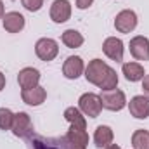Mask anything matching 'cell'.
Masks as SVG:
<instances>
[{"label":"cell","mask_w":149,"mask_h":149,"mask_svg":"<svg viewBox=\"0 0 149 149\" xmlns=\"http://www.w3.org/2000/svg\"><path fill=\"white\" fill-rule=\"evenodd\" d=\"M3 87H5V76L2 74V71H0V92L3 90Z\"/></svg>","instance_id":"obj_26"},{"label":"cell","mask_w":149,"mask_h":149,"mask_svg":"<svg viewBox=\"0 0 149 149\" xmlns=\"http://www.w3.org/2000/svg\"><path fill=\"white\" fill-rule=\"evenodd\" d=\"M10 130H12V134H14L16 137H21V139L31 137V134H33V123H31L30 114H28V113H23V111L16 113Z\"/></svg>","instance_id":"obj_4"},{"label":"cell","mask_w":149,"mask_h":149,"mask_svg":"<svg viewBox=\"0 0 149 149\" xmlns=\"http://www.w3.org/2000/svg\"><path fill=\"white\" fill-rule=\"evenodd\" d=\"M128 109L130 114L134 118H139V120H146L149 116V99L144 95H135L132 97V101L128 102Z\"/></svg>","instance_id":"obj_12"},{"label":"cell","mask_w":149,"mask_h":149,"mask_svg":"<svg viewBox=\"0 0 149 149\" xmlns=\"http://www.w3.org/2000/svg\"><path fill=\"white\" fill-rule=\"evenodd\" d=\"M106 149H121V148H120L118 144H109V146H108Z\"/></svg>","instance_id":"obj_27"},{"label":"cell","mask_w":149,"mask_h":149,"mask_svg":"<svg viewBox=\"0 0 149 149\" xmlns=\"http://www.w3.org/2000/svg\"><path fill=\"white\" fill-rule=\"evenodd\" d=\"M102 50L113 61H116V63L123 61V42L120 38H116V37L106 38L104 43H102Z\"/></svg>","instance_id":"obj_10"},{"label":"cell","mask_w":149,"mask_h":149,"mask_svg":"<svg viewBox=\"0 0 149 149\" xmlns=\"http://www.w3.org/2000/svg\"><path fill=\"white\" fill-rule=\"evenodd\" d=\"M64 118L73 125V127H80V128H87V121H85V116L83 113L80 111L78 108H68L64 111Z\"/></svg>","instance_id":"obj_20"},{"label":"cell","mask_w":149,"mask_h":149,"mask_svg":"<svg viewBox=\"0 0 149 149\" xmlns=\"http://www.w3.org/2000/svg\"><path fill=\"white\" fill-rule=\"evenodd\" d=\"M3 30L9 33H19L24 28V16L19 12H7L3 14Z\"/></svg>","instance_id":"obj_14"},{"label":"cell","mask_w":149,"mask_h":149,"mask_svg":"<svg viewBox=\"0 0 149 149\" xmlns=\"http://www.w3.org/2000/svg\"><path fill=\"white\" fill-rule=\"evenodd\" d=\"M94 3V0H76V7L78 9H88Z\"/></svg>","instance_id":"obj_24"},{"label":"cell","mask_w":149,"mask_h":149,"mask_svg":"<svg viewBox=\"0 0 149 149\" xmlns=\"http://www.w3.org/2000/svg\"><path fill=\"white\" fill-rule=\"evenodd\" d=\"M30 146H31V149H78L66 139V135L64 137L33 135V137H30Z\"/></svg>","instance_id":"obj_2"},{"label":"cell","mask_w":149,"mask_h":149,"mask_svg":"<svg viewBox=\"0 0 149 149\" xmlns=\"http://www.w3.org/2000/svg\"><path fill=\"white\" fill-rule=\"evenodd\" d=\"M17 81L23 90L35 88V87H38V81H40V71L35 68H24L17 74Z\"/></svg>","instance_id":"obj_13"},{"label":"cell","mask_w":149,"mask_h":149,"mask_svg":"<svg viewBox=\"0 0 149 149\" xmlns=\"http://www.w3.org/2000/svg\"><path fill=\"white\" fill-rule=\"evenodd\" d=\"M94 142L97 148H108L109 144H113V130L106 125H99L95 128V134H94Z\"/></svg>","instance_id":"obj_17"},{"label":"cell","mask_w":149,"mask_h":149,"mask_svg":"<svg viewBox=\"0 0 149 149\" xmlns=\"http://www.w3.org/2000/svg\"><path fill=\"white\" fill-rule=\"evenodd\" d=\"M142 90H144L146 95H149V74H146L142 78Z\"/></svg>","instance_id":"obj_25"},{"label":"cell","mask_w":149,"mask_h":149,"mask_svg":"<svg viewBox=\"0 0 149 149\" xmlns=\"http://www.w3.org/2000/svg\"><path fill=\"white\" fill-rule=\"evenodd\" d=\"M63 43L66 45V47H70V49H78V47H81L83 45V35L80 33V31H76V30H66L64 33H63Z\"/></svg>","instance_id":"obj_19"},{"label":"cell","mask_w":149,"mask_h":149,"mask_svg":"<svg viewBox=\"0 0 149 149\" xmlns=\"http://www.w3.org/2000/svg\"><path fill=\"white\" fill-rule=\"evenodd\" d=\"M14 121V113L7 108H0V130H10Z\"/></svg>","instance_id":"obj_22"},{"label":"cell","mask_w":149,"mask_h":149,"mask_svg":"<svg viewBox=\"0 0 149 149\" xmlns=\"http://www.w3.org/2000/svg\"><path fill=\"white\" fill-rule=\"evenodd\" d=\"M130 54L137 61H148L149 59V40L142 35L134 37L130 40Z\"/></svg>","instance_id":"obj_11"},{"label":"cell","mask_w":149,"mask_h":149,"mask_svg":"<svg viewBox=\"0 0 149 149\" xmlns=\"http://www.w3.org/2000/svg\"><path fill=\"white\" fill-rule=\"evenodd\" d=\"M137 26V14L130 9H125L121 12H118L116 19H114V28L120 33H130L134 31Z\"/></svg>","instance_id":"obj_7"},{"label":"cell","mask_w":149,"mask_h":149,"mask_svg":"<svg viewBox=\"0 0 149 149\" xmlns=\"http://www.w3.org/2000/svg\"><path fill=\"white\" fill-rule=\"evenodd\" d=\"M71 17V3L68 0H54L50 5V19L54 23H66Z\"/></svg>","instance_id":"obj_8"},{"label":"cell","mask_w":149,"mask_h":149,"mask_svg":"<svg viewBox=\"0 0 149 149\" xmlns=\"http://www.w3.org/2000/svg\"><path fill=\"white\" fill-rule=\"evenodd\" d=\"M123 74L128 81H139L144 78V68L139 63H125L123 64Z\"/></svg>","instance_id":"obj_18"},{"label":"cell","mask_w":149,"mask_h":149,"mask_svg":"<svg viewBox=\"0 0 149 149\" xmlns=\"http://www.w3.org/2000/svg\"><path fill=\"white\" fill-rule=\"evenodd\" d=\"M35 52H37L38 59L49 63V61L56 59V56L59 54V45L52 38H40L35 45Z\"/></svg>","instance_id":"obj_6"},{"label":"cell","mask_w":149,"mask_h":149,"mask_svg":"<svg viewBox=\"0 0 149 149\" xmlns=\"http://www.w3.org/2000/svg\"><path fill=\"white\" fill-rule=\"evenodd\" d=\"M45 97H47V92H45V88L43 87H35V88H26V90H23L21 92V99L26 102V104H30V106H40L43 101H45Z\"/></svg>","instance_id":"obj_15"},{"label":"cell","mask_w":149,"mask_h":149,"mask_svg":"<svg viewBox=\"0 0 149 149\" xmlns=\"http://www.w3.org/2000/svg\"><path fill=\"white\" fill-rule=\"evenodd\" d=\"M23 5H24V9H28L30 12H37V10L42 9L43 0H23Z\"/></svg>","instance_id":"obj_23"},{"label":"cell","mask_w":149,"mask_h":149,"mask_svg":"<svg viewBox=\"0 0 149 149\" xmlns=\"http://www.w3.org/2000/svg\"><path fill=\"white\" fill-rule=\"evenodd\" d=\"M78 109L90 116V118H97L101 111H102V102H101V97L97 94H92V92H87L80 97L78 101Z\"/></svg>","instance_id":"obj_3"},{"label":"cell","mask_w":149,"mask_h":149,"mask_svg":"<svg viewBox=\"0 0 149 149\" xmlns=\"http://www.w3.org/2000/svg\"><path fill=\"white\" fill-rule=\"evenodd\" d=\"M85 78L92 85L102 88V90H113L118 85V74L111 66H108L101 59H92L88 66L85 68Z\"/></svg>","instance_id":"obj_1"},{"label":"cell","mask_w":149,"mask_h":149,"mask_svg":"<svg viewBox=\"0 0 149 149\" xmlns=\"http://www.w3.org/2000/svg\"><path fill=\"white\" fill-rule=\"evenodd\" d=\"M101 102H102V108L109 109V111H121L127 104V99H125V94L118 88H113V90H104L101 95Z\"/></svg>","instance_id":"obj_5"},{"label":"cell","mask_w":149,"mask_h":149,"mask_svg":"<svg viewBox=\"0 0 149 149\" xmlns=\"http://www.w3.org/2000/svg\"><path fill=\"white\" fill-rule=\"evenodd\" d=\"M83 70H85V64H83V59L80 56H70L63 64V74L68 80H76L83 73Z\"/></svg>","instance_id":"obj_9"},{"label":"cell","mask_w":149,"mask_h":149,"mask_svg":"<svg viewBox=\"0 0 149 149\" xmlns=\"http://www.w3.org/2000/svg\"><path fill=\"white\" fill-rule=\"evenodd\" d=\"M134 149H149V132L148 130H135L132 135Z\"/></svg>","instance_id":"obj_21"},{"label":"cell","mask_w":149,"mask_h":149,"mask_svg":"<svg viewBox=\"0 0 149 149\" xmlns=\"http://www.w3.org/2000/svg\"><path fill=\"white\" fill-rule=\"evenodd\" d=\"M66 139L76 146L78 149H85L87 148V144H88V134L85 132V128H80V127H70V130H68V134H66Z\"/></svg>","instance_id":"obj_16"},{"label":"cell","mask_w":149,"mask_h":149,"mask_svg":"<svg viewBox=\"0 0 149 149\" xmlns=\"http://www.w3.org/2000/svg\"><path fill=\"white\" fill-rule=\"evenodd\" d=\"M0 17H3V3H2V0H0Z\"/></svg>","instance_id":"obj_28"}]
</instances>
